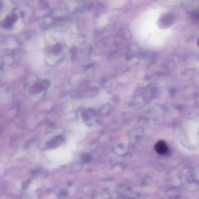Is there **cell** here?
I'll return each mask as SVG.
<instances>
[{"mask_svg": "<svg viewBox=\"0 0 199 199\" xmlns=\"http://www.w3.org/2000/svg\"><path fill=\"white\" fill-rule=\"evenodd\" d=\"M155 149L158 154L164 155L167 152L168 148L164 141L161 140L156 143L155 146Z\"/></svg>", "mask_w": 199, "mask_h": 199, "instance_id": "6da1fadb", "label": "cell"}, {"mask_svg": "<svg viewBox=\"0 0 199 199\" xmlns=\"http://www.w3.org/2000/svg\"><path fill=\"white\" fill-rule=\"evenodd\" d=\"M63 141H64V139L62 137H56L53 138L48 142L47 146L48 148L50 149H54L58 147V146L60 145V144L62 143Z\"/></svg>", "mask_w": 199, "mask_h": 199, "instance_id": "7a4b0ae2", "label": "cell"}, {"mask_svg": "<svg viewBox=\"0 0 199 199\" xmlns=\"http://www.w3.org/2000/svg\"><path fill=\"white\" fill-rule=\"evenodd\" d=\"M82 117L83 119L85 120H88L89 119V117H88V115L87 114V113H83L82 114Z\"/></svg>", "mask_w": 199, "mask_h": 199, "instance_id": "3957f363", "label": "cell"}]
</instances>
